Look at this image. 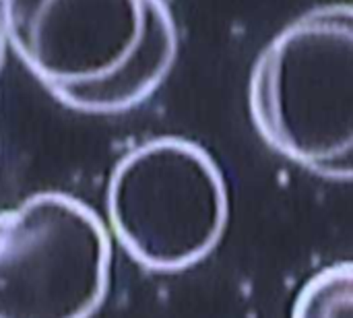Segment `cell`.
Segmentation results:
<instances>
[{
    "label": "cell",
    "instance_id": "6",
    "mask_svg": "<svg viewBox=\"0 0 353 318\" xmlns=\"http://www.w3.org/2000/svg\"><path fill=\"white\" fill-rule=\"evenodd\" d=\"M6 37H4V29H2V21H0V70H2V64H4V52H6Z\"/></svg>",
    "mask_w": 353,
    "mask_h": 318
},
{
    "label": "cell",
    "instance_id": "4",
    "mask_svg": "<svg viewBox=\"0 0 353 318\" xmlns=\"http://www.w3.org/2000/svg\"><path fill=\"white\" fill-rule=\"evenodd\" d=\"M110 271V234L81 201L37 192L0 211V318H89Z\"/></svg>",
    "mask_w": 353,
    "mask_h": 318
},
{
    "label": "cell",
    "instance_id": "1",
    "mask_svg": "<svg viewBox=\"0 0 353 318\" xmlns=\"http://www.w3.org/2000/svg\"><path fill=\"white\" fill-rule=\"evenodd\" d=\"M6 46L62 106L120 114L170 74L178 31L165 0H0Z\"/></svg>",
    "mask_w": 353,
    "mask_h": 318
},
{
    "label": "cell",
    "instance_id": "2",
    "mask_svg": "<svg viewBox=\"0 0 353 318\" xmlns=\"http://www.w3.org/2000/svg\"><path fill=\"white\" fill-rule=\"evenodd\" d=\"M250 114L263 141L327 180H353V6L314 8L259 56Z\"/></svg>",
    "mask_w": 353,
    "mask_h": 318
},
{
    "label": "cell",
    "instance_id": "5",
    "mask_svg": "<svg viewBox=\"0 0 353 318\" xmlns=\"http://www.w3.org/2000/svg\"><path fill=\"white\" fill-rule=\"evenodd\" d=\"M290 318H353V261L314 273L298 292Z\"/></svg>",
    "mask_w": 353,
    "mask_h": 318
},
{
    "label": "cell",
    "instance_id": "3",
    "mask_svg": "<svg viewBox=\"0 0 353 318\" xmlns=\"http://www.w3.org/2000/svg\"><path fill=\"white\" fill-rule=\"evenodd\" d=\"M105 211L116 242L134 263L178 273L219 246L230 219L228 184L201 145L157 137L116 163Z\"/></svg>",
    "mask_w": 353,
    "mask_h": 318
}]
</instances>
